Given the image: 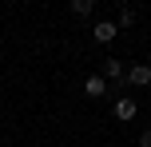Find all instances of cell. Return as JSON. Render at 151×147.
Segmentation results:
<instances>
[{"instance_id":"cell-1","label":"cell","mask_w":151,"mask_h":147,"mask_svg":"<svg viewBox=\"0 0 151 147\" xmlns=\"http://www.w3.org/2000/svg\"><path fill=\"white\" fill-rule=\"evenodd\" d=\"M123 80H127L131 87H151V68L147 64H131V68L123 72Z\"/></svg>"},{"instance_id":"cell-2","label":"cell","mask_w":151,"mask_h":147,"mask_svg":"<svg viewBox=\"0 0 151 147\" xmlns=\"http://www.w3.org/2000/svg\"><path fill=\"white\" fill-rule=\"evenodd\" d=\"M135 115H139V103L131 100V95H123V100H115V119H119V123H131Z\"/></svg>"},{"instance_id":"cell-3","label":"cell","mask_w":151,"mask_h":147,"mask_svg":"<svg viewBox=\"0 0 151 147\" xmlns=\"http://www.w3.org/2000/svg\"><path fill=\"white\" fill-rule=\"evenodd\" d=\"M83 92H88L91 100H104V95H107V80L104 76H88V80H83Z\"/></svg>"},{"instance_id":"cell-4","label":"cell","mask_w":151,"mask_h":147,"mask_svg":"<svg viewBox=\"0 0 151 147\" xmlns=\"http://www.w3.org/2000/svg\"><path fill=\"white\" fill-rule=\"evenodd\" d=\"M115 32H119V28H115V20H96V40H99V44H111Z\"/></svg>"},{"instance_id":"cell-5","label":"cell","mask_w":151,"mask_h":147,"mask_svg":"<svg viewBox=\"0 0 151 147\" xmlns=\"http://www.w3.org/2000/svg\"><path fill=\"white\" fill-rule=\"evenodd\" d=\"M104 80H123V64L119 60H107L104 64Z\"/></svg>"},{"instance_id":"cell-6","label":"cell","mask_w":151,"mask_h":147,"mask_svg":"<svg viewBox=\"0 0 151 147\" xmlns=\"http://www.w3.org/2000/svg\"><path fill=\"white\" fill-rule=\"evenodd\" d=\"M72 12L76 16H91L96 12V0H72Z\"/></svg>"},{"instance_id":"cell-7","label":"cell","mask_w":151,"mask_h":147,"mask_svg":"<svg viewBox=\"0 0 151 147\" xmlns=\"http://www.w3.org/2000/svg\"><path fill=\"white\" fill-rule=\"evenodd\" d=\"M131 24H135V12H127V8H123V12L115 16V28H131Z\"/></svg>"},{"instance_id":"cell-8","label":"cell","mask_w":151,"mask_h":147,"mask_svg":"<svg viewBox=\"0 0 151 147\" xmlns=\"http://www.w3.org/2000/svg\"><path fill=\"white\" fill-rule=\"evenodd\" d=\"M139 147H151V127H147L143 135H139Z\"/></svg>"}]
</instances>
